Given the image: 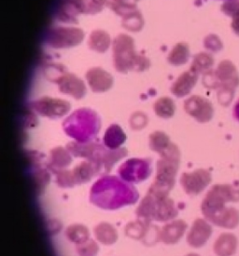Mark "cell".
Wrapping results in <instances>:
<instances>
[{
  "label": "cell",
  "mask_w": 239,
  "mask_h": 256,
  "mask_svg": "<svg viewBox=\"0 0 239 256\" xmlns=\"http://www.w3.org/2000/svg\"><path fill=\"white\" fill-rule=\"evenodd\" d=\"M239 202V188L231 184H216L205 196L201 210L205 218L215 226L234 228L238 226L239 212L227 208L226 203Z\"/></svg>",
  "instance_id": "1"
},
{
  "label": "cell",
  "mask_w": 239,
  "mask_h": 256,
  "mask_svg": "<svg viewBox=\"0 0 239 256\" xmlns=\"http://www.w3.org/2000/svg\"><path fill=\"white\" fill-rule=\"evenodd\" d=\"M129 184L122 182L114 176L103 177L92 188L91 202L106 210H115L134 204L138 198V193Z\"/></svg>",
  "instance_id": "2"
},
{
  "label": "cell",
  "mask_w": 239,
  "mask_h": 256,
  "mask_svg": "<svg viewBox=\"0 0 239 256\" xmlns=\"http://www.w3.org/2000/svg\"><path fill=\"white\" fill-rule=\"evenodd\" d=\"M112 59L115 69L123 74L142 72L150 68V60L136 52L135 40L126 34H118L112 41Z\"/></svg>",
  "instance_id": "3"
},
{
  "label": "cell",
  "mask_w": 239,
  "mask_h": 256,
  "mask_svg": "<svg viewBox=\"0 0 239 256\" xmlns=\"http://www.w3.org/2000/svg\"><path fill=\"white\" fill-rule=\"evenodd\" d=\"M67 134L79 142H88L101 128L100 118L90 108H80L63 123Z\"/></svg>",
  "instance_id": "4"
},
{
  "label": "cell",
  "mask_w": 239,
  "mask_h": 256,
  "mask_svg": "<svg viewBox=\"0 0 239 256\" xmlns=\"http://www.w3.org/2000/svg\"><path fill=\"white\" fill-rule=\"evenodd\" d=\"M157 162V172L155 181L149 190L163 195H168L173 188L178 174L180 160V152L178 146L171 142L170 146L160 154Z\"/></svg>",
  "instance_id": "5"
},
{
  "label": "cell",
  "mask_w": 239,
  "mask_h": 256,
  "mask_svg": "<svg viewBox=\"0 0 239 256\" xmlns=\"http://www.w3.org/2000/svg\"><path fill=\"white\" fill-rule=\"evenodd\" d=\"M137 216L144 220L164 222L178 216V210L168 196L149 191L137 208Z\"/></svg>",
  "instance_id": "6"
},
{
  "label": "cell",
  "mask_w": 239,
  "mask_h": 256,
  "mask_svg": "<svg viewBox=\"0 0 239 256\" xmlns=\"http://www.w3.org/2000/svg\"><path fill=\"white\" fill-rule=\"evenodd\" d=\"M83 40L84 32L76 27H52L45 36L47 45L56 50L76 47L80 45Z\"/></svg>",
  "instance_id": "7"
},
{
  "label": "cell",
  "mask_w": 239,
  "mask_h": 256,
  "mask_svg": "<svg viewBox=\"0 0 239 256\" xmlns=\"http://www.w3.org/2000/svg\"><path fill=\"white\" fill-rule=\"evenodd\" d=\"M30 106L37 114L53 120H57L68 115L71 109V104L69 101L49 96H44L32 102Z\"/></svg>",
  "instance_id": "8"
},
{
  "label": "cell",
  "mask_w": 239,
  "mask_h": 256,
  "mask_svg": "<svg viewBox=\"0 0 239 256\" xmlns=\"http://www.w3.org/2000/svg\"><path fill=\"white\" fill-rule=\"evenodd\" d=\"M185 112L199 123L210 122L214 116V108L211 102L205 97L193 95L184 102Z\"/></svg>",
  "instance_id": "9"
},
{
  "label": "cell",
  "mask_w": 239,
  "mask_h": 256,
  "mask_svg": "<svg viewBox=\"0 0 239 256\" xmlns=\"http://www.w3.org/2000/svg\"><path fill=\"white\" fill-rule=\"evenodd\" d=\"M150 162L148 160L132 158L124 162L119 168V174L125 182H138L146 180L150 174Z\"/></svg>",
  "instance_id": "10"
},
{
  "label": "cell",
  "mask_w": 239,
  "mask_h": 256,
  "mask_svg": "<svg viewBox=\"0 0 239 256\" xmlns=\"http://www.w3.org/2000/svg\"><path fill=\"white\" fill-rule=\"evenodd\" d=\"M53 81L57 84L60 92L69 95L76 100H81L87 94L86 85L82 80L68 71H64Z\"/></svg>",
  "instance_id": "11"
},
{
  "label": "cell",
  "mask_w": 239,
  "mask_h": 256,
  "mask_svg": "<svg viewBox=\"0 0 239 256\" xmlns=\"http://www.w3.org/2000/svg\"><path fill=\"white\" fill-rule=\"evenodd\" d=\"M211 182V174L208 170L198 168L192 172L183 174L180 178L181 186L188 195L196 196L205 190Z\"/></svg>",
  "instance_id": "12"
},
{
  "label": "cell",
  "mask_w": 239,
  "mask_h": 256,
  "mask_svg": "<svg viewBox=\"0 0 239 256\" xmlns=\"http://www.w3.org/2000/svg\"><path fill=\"white\" fill-rule=\"evenodd\" d=\"M81 14L88 15L87 0H60L56 17L64 24H78Z\"/></svg>",
  "instance_id": "13"
},
{
  "label": "cell",
  "mask_w": 239,
  "mask_h": 256,
  "mask_svg": "<svg viewBox=\"0 0 239 256\" xmlns=\"http://www.w3.org/2000/svg\"><path fill=\"white\" fill-rule=\"evenodd\" d=\"M85 78L90 88L96 94L106 92L113 86V76L101 68H91L86 72Z\"/></svg>",
  "instance_id": "14"
},
{
  "label": "cell",
  "mask_w": 239,
  "mask_h": 256,
  "mask_svg": "<svg viewBox=\"0 0 239 256\" xmlns=\"http://www.w3.org/2000/svg\"><path fill=\"white\" fill-rule=\"evenodd\" d=\"M211 234L210 224L203 219H197L192 224L187 236V242L193 248H200L207 242Z\"/></svg>",
  "instance_id": "15"
},
{
  "label": "cell",
  "mask_w": 239,
  "mask_h": 256,
  "mask_svg": "<svg viewBox=\"0 0 239 256\" xmlns=\"http://www.w3.org/2000/svg\"><path fill=\"white\" fill-rule=\"evenodd\" d=\"M199 74L191 69L178 76L171 86V92L177 98H183L190 94L198 81Z\"/></svg>",
  "instance_id": "16"
},
{
  "label": "cell",
  "mask_w": 239,
  "mask_h": 256,
  "mask_svg": "<svg viewBox=\"0 0 239 256\" xmlns=\"http://www.w3.org/2000/svg\"><path fill=\"white\" fill-rule=\"evenodd\" d=\"M215 74L220 86H230L234 88L238 87V71L232 62L228 60L220 62L218 68L215 70Z\"/></svg>",
  "instance_id": "17"
},
{
  "label": "cell",
  "mask_w": 239,
  "mask_h": 256,
  "mask_svg": "<svg viewBox=\"0 0 239 256\" xmlns=\"http://www.w3.org/2000/svg\"><path fill=\"white\" fill-rule=\"evenodd\" d=\"M187 230V224L183 220H175L165 224L160 232V240L164 244L172 245L179 242Z\"/></svg>",
  "instance_id": "18"
},
{
  "label": "cell",
  "mask_w": 239,
  "mask_h": 256,
  "mask_svg": "<svg viewBox=\"0 0 239 256\" xmlns=\"http://www.w3.org/2000/svg\"><path fill=\"white\" fill-rule=\"evenodd\" d=\"M111 38L110 34L102 30V29H96L94 30L89 36L88 38V47L93 52L97 54H105L109 50L111 46Z\"/></svg>",
  "instance_id": "19"
},
{
  "label": "cell",
  "mask_w": 239,
  "mask_h": 256,
  "mask_svg": "<svg viewBox=\"0 0 239 256\" xmlns=\"http://www.w3.org/2000/svg\"><path fill=\"white\" fill-rule=\"evenodd\" d=\"M70 154L71 153L69 152L68 148H56L54 150H52L50 155L49 167L56 174L60 170H63L64 168L69 167V164L72 162V158Z\"/></svg>",
  "instance_id": "20"
},
{
  "label": "cell",
  "mask_w": 239,
  "mask_h": 256,
  "mask_svg": "<svg viewBox=\"0 0 239 256\" xmlns=\"http://www.w3.org/2000/svg\"><path fill=\"white\" fill-rule=\"evenodd\" d=\"M99 172H100L99 168L94 162L90 160L82 162L72 170L76 184L89 182L90 180Z\"/></svg>",
  "instance_id": "21"
},
{
  "label": "cell",
  "mask_w": 239,
  "mask_h": 256,
  "mask_svg": "<svg viewBox=\"0 0 239 256\" xmlns=\"http://www.w3.org/2000/svg\"><path fill=\"white\" fill-rule=\"evenodd\" d=\"M237 240L232 234H222L214 244V252L218 256H231L236 252Z\"/></svg>",
  "instance_id": "22"
},
{
  "label": "cell",
  "mask_w": 239,
  "mask_h": 256,
  "mask_svg": "<svg viewBox=\"0 0 239 256\" xmlns=\"http://www.w3.org/2000/svg\"><path fill=\"white\" fill-rule=\"evenodd\" d=\"M190 59V48L187 43H177L167 56L168 62L174 66H180L186 64Z\"/></svg>",
  "instance_id": "23"
},
{
  "label": "cell",
  "mask_w": 239,
  "mask_h": 256,
  "mask_svg": "<svg viewBox=\"0 0 239 256\" xmlns=\"http://www.w3.org/2000/svg\"><path fill=\"white\" fill-rule=\"evenodd\" d=\"M103 140L108 148L118 149L126 140V135L119 125L112 124L107 130Z\"/></svg>",
  "instance_id": "24"
},
{
  "label": "cell",
  "mask_w": 239,
  "mask_h": 256,
  "mask_svg": "<svg viewBox=\"0 0 239 256\" xmlns=\"http://www.w3.org/2000/svg\"><path fill=\"white\" fill-rule=\"evenodd\" d=\"M94 232L96 240L104 245H112L118 240L117 230L109 222H100L95 228Z\"/></svg>",
  "instance_id": "25"
},
{
  "label": "cell",
  "mask_w": 239,
  "mask_h": 256,
  "mask_svg": "<svg viewBox=\"0 0 239 256\" xmlns=\"http://www.w3.org/2000/svg\"><path fill=\"white\" fill-rule=\"evenodd\" d=\"M214 62L215 61L211 54L208 52H200L193 57L190 69L196 74H204L211 70Z\"/></svg>",
  "instance_id": "26"
},
{
  "label": "cell",
  "mask_w": 239,
  "mask_h": 256,
  "mask_svg": "<svg viewBox=\"0 0 239 256\" xmlns=\"http://www.w3.org/2000/svg\"><path fill=\"white\" fill-rule=\"evenodd\" d=\"M153 110L155 115L161 118L168 120L172 118L176 112V104L169 97H161L154 102Z\"/></svg>",
  "instance_id": "27"
},
{
  "label": "cell",
  "mask_w": 239,
  "mask_h": 256,
  "mask_svg": "<svg viewBox=\"0 0 239 256\" xmlns=\"http://www.w3.org/2000/svg\"><path fill=\"white\" fill-rule=\"evenodd\" d=\"M66 236L70 242L75 243L76 245L87 242L90 238L89 230L81 224H74L68 228L66 231Z\"/></svg>",
  "instance_id": "28"
},
{
  "label": "cell",
  "mask_w": 239,
  "mask_h": 256,
  "mask_svg": "<svg viewBox=\"0 0 239 256\" xmlns=\"http://www.w3.org/2000/svg\"><path fill=\"white\" fill-rule=\"evenodd\" d=\"M150 228V224L149 222V220L140 219L136 222L128 224L125 228V234L126 236H130L132 238L143 240Z\"/></svg>",
  "instance_id": "29"
},
{
  "label": "cell",
  "mask_w": 239,
  "mask_h": 256,
  "mask_svg": "<svg viewBox=\"0 0 239 256\" xmlns=\"http://www.w3.org/2000/svg\"><path fill=\"white\" fill-rule=\"evenodd\" d=\"M171 144L170 138L163 132H154L149 137L150 148L158 154L163 153L165 149Z\"/></svg>",
  "instance_id": "30"
},
{
  "label": "cell",
  "mask_w": 239,
  "mask_h": 256,
  "mask_svg": "<svg viewBox=\"0 0 239 256\" xmlns=\"http://www.w3.org/2000/svg\"><path fill=\"white\" fill-rule=\"evenodd\" d=\"M122 24L130 32H139L143 28V16L137 8L134 12L123 16Z\"/></svg>",
  "instance_id": "31"
},
{
  "label": "cell",
  "mask_w": 239,
  "mask_h": 256,
  "mask_svg": "<svg viewBox=\"0 0 239 256\" xmlns=\"http://www.w3.org/2000/svg\"><path fill=\"white\" fill-rule=\"evenodd\" d=\"M137 0H110L109 6L118 16L123 17L137 10Z\"/></svg>",
  "instance_id": "32"
},
{
  "label": "cell",
  "mask_w": 239,
  "mask_h": 256,
  "mask_svg": "<svg viewBox=\"0 0 239 256\" xmlns=\"http://www.w3.org/2000/svg\"><path fill=\"white\" fill-rule=\"evenodd\" d=\"M99 247L95 240L89 238L87 242L76 246V250L80 256H96Z\"/></svg>",
  "instance_id": "33"
},
{
  "label": "cell",
  "mask_w": 239,
  "mask_h": 256,
  "mask_svg": "<svg viewBox=\"0 0 239 256\" xmlns=\"http://www.w3.org/2000/svg\"><path fill=\"white\" fill-rule=\"evenodd\" d=\"M236 88L230 86H220L217 90L218 101L223 106H228L232 102Z\"/></svg>",
  "instance_id": "34"
},
{
  "label": "cell",
  "mask_w": 239,
  "mask_h": 256,
  "mask_svg": "<svg viewBox=\"0 0 239 256\" xmlns=\"http://www.w3.org/2000/svg\"><path fill=\"white\" fill-rule=\"evenodd\" d=\"M56 182L59 186L63 188H73L76 184L72 170H60L56 174Z\"/></svg>",
  "instance_id": "35"
},
{
  "label": "cell",
  "mask_w": 239,
  "mask_h": 256,
  "mask_svg": "<svg viewBox=\"0 0 239 256\" xmlns=\"http://www.w3.org/2000/svg\"><path fill=\"white\" fill-rule=\"evenodd\" d=\"M204 47L206 50L216 54L223 48V44L217 34H210L205 36L204 40Z\"/></svg>",
  "instance_id": "36"
},
{
  "label": "cell",
  "mask_w": 239,
  "mask_h": 256,
  "mask_svg": "<svg viewBox=\"0 0 239 256\" xmlns=\"http://www.w3.org/2000/svg\"><path fill=\"white\" fill-rule=\"evenodd\" d=\"M221 12L229 17H234L239 12V0H225L221 6Z\"/></svg>",
  "instance_id": "37"
},
{
  "label": "cell",
  "mask_w": 239,
  "mask_h": 256,
  "mask_svg": "<svg viewBox=\"0 0 239 256\" xmlns=\"http://www.w3.org/2000/svg\"><path fill=\"white\" fill-rule=\"evenodd\" d=\"M203 84L204 86L207 88H214V90H218L220 86L219 80L216 76L215 71H208L205 74H203Z\"/></svg>",
  "instance_id": "38"
},
{
  "label": "cell",
  "mask_w": 239,
  "mask_h": 256,
  "mask_svg": "<svg viewBox=\"0 0 239 256\" xmlns=\"http://www.w3.org/2000/svg\"><path fill=\"white\" fill-rule=\"evenodd\" d=\"M109 0H87L88 15H95L102 12L104 7L109 4Z\"/></svg>",
  "instance_id": "39"
},
{
  "label": "cell",
  "mask_w": 239,
  "mask_h": 256,
  "mask_svg": "<svg viewBox=\"0 0 239 256\" xmlns=\"http://www.w3.org/2000/svg\"><path fill=\"white\" fill-rule=\"evenodd\" d=\"M147 116L143 113H137L134 114L131 118V127L133 130H141L147 125Z\"/></svg>",
  "instance_id": "40"
},
{
  "label": "cell",
  "mask_w": 239,
  "mask_h": 256,
  "mask_svg": "<svg viewBox=\"0 0 239 256\" xmlns=\"http://www.w3.org/2000/svg\"><path fill=\"white\" fill-rule=\"evenodd\" d=\"M232 19L231 26H232V31L234 34L239 36V12L234 17H232Z\"/></svg>",
  "instance_id": "41"
},
{
  "label": "cell",
  "mask_w": 239,
  "mask_h": 256,
  "mask_svg": "<svg viewBox=\"0 0 239 256\" xmlns=\"http://www.w3.org/2000/svg\"><path fill=\"white\" fill-rule=\"evenodd\" d=\"M232 115H233V118L239 122V99L238 101L235 102V104H234V106H233V109H232Z\"/></svg>",
  "instance_id": "42"
},
{
  "label": "cell",
  "mask_w": 239,
  "mask_h": 256,
  "mask_svg": "<svg viewBox=\"0 0 239 256\" xmlns=\"http://www.w3.org/2000/svg\"><path fill=\"white\" fill-rule=\"evenodd\" d=\"M200 256L198 254H188V256Z\"/></svg>",
  "instance_id": "43"
},
{
  "label": "cell",
  "mask_w": 239,
  "mask_h": 256,
  "mask_svg": "<svg viewBox=\"0 0 239 256\" xmlns=\"http://www.w3.org/2000/svg\"><path fill=\"white\" fill-rule=\"evenodd\" d=\"M137 1H139V0H137Z\"/></svg>",
  "instance_id": "44"
}]
</instances>
